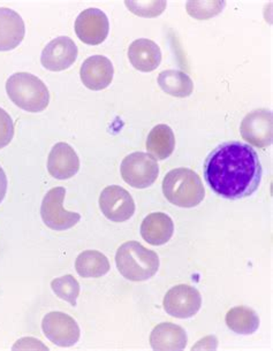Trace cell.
I'll use <instances>...</instances> for the list:
<instances>
[{"mask_svg":"<svg viewBox=\"0 0 273 351\" xmlns=\"http://www.w3.org/2000/svg\"><path fill=\"white\" fill-rule=\"evenodd\" d=\"M8 97L16 106L38 113L47 108L50 93L42 80L30 73H15L6 82Z\"/></svg>","mask_w":273,"mask_h":351,"instance_id":"4","label":"cell"},{"mask_svg":"<svg viewBox=\"0 0 273 351\" xmlns=\"http://www.w3.org/2000/svg\"><path fill=\"white\" fill-rule=\"evenodd\" d=\"M51 288L54 294L57 295L60 300L69 302L72 306H76V301L79 298L81 288H80V283L74 276L69 274V276L52 280Z\"/></svg>","mask_w":273,"mask_h":351,"instance_id":"23","label":"cell"},{"mask_svg":"<svg viewBox=\"0 0 273 351\" xmlns=\"http://www.w3.org/2000/svg\"><path fill=\"white\" fill-rule=\"evenodd\" d=\"M187 342L186 330L176 324H159L158 326H156L151 332L150 344L154 350H184Z\"/></svg>","mask_w":273,"mask_h":351,"instance_id":"18","label":"cell"},{"mask_svg":"<svg viewBox=\"0 0 273 351\" xmlns=\"http://www.w3.org/2000/svg\"><path fill=\"white\" fill-rule=\"evenodd\" d=\"M80 159L69 144L57 143L52 147L47 159V171L54 179H71L79 172Z\"/></svg>","mask_w":273,"mask_h":351,"instance_id":"14","label":"cell"},{"mask_svg":"<svg viewBox=\"0 0 273 351\" xmlns=\"http://www.w3.org/2000/svg\"><path fill=\"white\" fill-rule=\"evenodd\" d=\"M102 213L113 222H125L135 213V203L132 195L120 186H108L99 197Z\"/></svg>","mask_w":273,"mask_h":351,"instance_id":"10","label":"cell"},{"mask_svg":"<svg viewBox=\"0 0 273 351\" xmlns=\"http://www.w3.org/2000/svg\"><path fill=\"white\" fill-rule=\"evenodd\" d=\"M128 58L134 69L140 72H152L162 62V51L154 40L140 38L130 44Z\"/></svg>","mask_w":273,"mask_h":351,"instance_id":"15","label":"cell"},{"mask_svg":"<svg viewBox=\"0 0 273 351\" xmlns=\"http://www.w3.org/2000/svg\"><path fill=\"white\" fill-rule=\"evenodd\" d=\"M8 176L5 174L4 169L0 166V203L4 201L6 193H8Z\"/></svg>","mask_w":273,"mask_h":351,"instance_id":"28","label":"cell"},{"mask_svg":"<svg viewBox=\"0 0 273 351\" xmlns=\"http://www.w3.org/2000/svg\"><path fill=\"white\" fill-rule=\"evenodd\" d=\"M226 6L225 1H189L186 5L188 14L198 20H206L219 14Z\"/></svg>","mask_w":273,"mask_h":351,"instance_id":"24","label":"cell"},{"mask_svg":"<svg viewBox=\"0 0 273 351\" xmlns=\"http://www.w3.org/2000/svg\"><path fill=\"white\" fill-rule=\"evenodd\" d=\"M218 341L216 337H208L203 339V340L198 341V344L191 348L193 350H198V349H216Z\"/></svg>","mask_w":273,"mask_h":351,"instance_id":"27","label":"cell"},{"mask_svg":"<svg viewBox=\"0 0 273 351\" xmlns=\"http://www.w3.org/2000/svg\"><path fill=\"white\" fill-rule=\"evenodd\" d=\"M25 22L11 8H0V51L14 50L25 38Z\"/></svg>","mask_w":273,"mask_h":351,"instance_id":"16","label":"cell"},{"mask_svg":"<svg viewBox=\"0 0 273 351\" xmlns=\"http://www.w3.org/2000/svg\"><path fill=\"white\" fill-rule=\"evenodd\" d=\"M14 136V123L11 115L0 108V149L8 147Z\"/></svg>","mask_w":273,"mask_h":351,"instance_id":"26","label":"cell"},{"mask_svg":"<svg viewBox=\"0 0 273 351\" xmlns=\"http://www.w3.org/2000/svg\"><path fill=\"white\" fill-rule=\"evenodd\" d=\"M66 189L64 186H57L47 191L44 196L40 215L43 222L49 228L58 232L69 230L80 221L81 215L75 212L66 211L64 208Z\"/></svg>","mask_w":273,"mask_h":351,"instance_id":"6","label":"cell"},{"mask_svg":"<svg viewBox=\"0 0 273 351\" xmlns=\"http://www.w3.org/2000/svg\"><path fill=\"white\" fill-rule=\"evenodd\" d=\"M262 174L257 152L237 141L217 147L205 160V181L218 196L227 199L252 196L259 189Z\"/></svg>","mask_w":273,"mask_h":351,"instance_id":"1","label":"cell"},{"mask_svg":"<svg viewBox=\"0 0 273 351\" xmlns=\"http://www.w3.org/2000/svg\"><path fill=\"white\" fill-rule=\"evenodd\" d=\"M226 325L234 333L250 335L259 327V317L252 308L247 306H235L227 312Z\"/></svg>","mask_w":273,"mask_h":351,"instance_id":"21","label":"cell"},{"mask_svg":"<svg viewBox=\"0 0 273 351\" xmlns=\"http://www.w3.org/2000/svg\"><path fill=\"white\" fill-rule=\"evenodd\" d=\"M76 272L82 278H101L110 271V262L99 251L86 250L78 256L75 261Z\"/></svg>","mask_w":273,"mask_h":351,"instance_id":"20","label":"cell"},{"mask_svg":"<svg viewBox=\"0 0 273 351\" xmlns=\"http://www.w3.org/2000/svg\"><path fill=\"white\" fill-rule=\"evenodd\" d=\"M176 137L171 127L157 125L147 135V149L156 160H165L173 154Z\"/></svg>","mask_w":273,"mask_h":351,"instance_id":"19","label":"cell"},{"mask_svg":"<svg viewBox=\"0 0 273 351\" xmlns=\"http://www.w3.org/2000/svg\"><path fill=\"white\" fill-rule=\"evenodd\" d=\"M158 84L164 93L174 97H188L194 90V83L191 77L186 73L176 69H169L161 73Z\"/></svg>","mask_w":273,"mask_h":351,"instance_id":"22","label":"cell"},{"mask_svg":"<svg viewBox=\"0 0 273 351\" xmlns=\"http://www.w3.org/2000/svg\"><path fill=\"white\" fill-rule=\"evenodd\" d=\"M241 136L254 147L264 149L273 142L272 112L259 108L246 115L240 125Z\"/></svg>","mask_w":273,"mask_h":351,"instance_id":"7","label":"cell"},{"mask_svg":"<svg viewBox=\"0 0 273 351\" xmlns=\"http://www.w3.org/2000/svg\"><path fill=\"white\" fill-rule=\"evenodd\" d=\"M74 28L81 42L89 45H98L106 40L110 32V23L104 12L99 8H93L80 13Z\"/></svg>","mask_w":273,"mask_h":351,"instance_id":"11","label":"cell"},{"mask_svg":"<svg viewBox=\"0 0 273 351\" xmlns=\"http://www.w3.org/2000/svg\"><path fill=\"white\" fill-rule=\"evenodd\" d=\"M42 330L45 337L58 347H72L81 335L79 325L64 312H50L43 318Z\"/></svg>","mask_w":273,"mask_h":351,"instance_id":"8","label":"cell"},{"mask_svg":"<svg viewBox=\"0 0 273 351\" xmlns=\"http://www.w3.org/2000/svg\"><path fill=\"white\" fill-rule=\"evenodd\" d=\"M120 172L127 184L136 189H144L156 182L159 166L155 158L150 154L134 152L123 159Z\"/></svg>","mask_w":273,"mask_h":351,"instance_id":"5","label":"cell"},{"mask_svg":"<svg viewBox=\"0 0 273 351\" xmlns=\"http://www.w3.org/2000/svg\"><path fill=\"white\" fill-rule=\"evenodd\" d=\"M115 264L120 274L130 281H147L159 269V257L155 251L149 250L135 241H130L119 247Z\"/></svg>","mask_w":273,"mask_h":351,"instance_id":"2","label":"cell"},{"mask_svg":"<svg viewBox=\"0 0 273 351\" xmlns=\"http://www.w3.org/2000/svg\"><path fill=\"white\" fill-rule=\"evenodd\" d=\"M162 186L166 199L179 208H195L205 197L201 178L189 169H172L166 174Z\"/></svg>","mask_w":273,"mask_h":351,"instance_id":"3","label":"cell"},{"mask_svg":"<svg viewBox=\"0 0 273 351\" xmlns=\"http://www.w3.org/2000/svg\"><path fill=\"white\" fill-rule=\"evenodd\" d=\"M127 8L140 16H157L166 8V1H126Z\"/></svg>","mask_w":273,"mask_h":351,"instance_id":"25","label":"cell"},{"mask_svg":"<svg viewBox=\"0 0 273 351\" xmlns=\"http://www.w3.org/2000/svg\"><path fill=\"white\" fill-rule=\"evenodd\" d=\"M115 69L111 60L103 56H93L83 61L80 76L83 84L90 90L99 91L108 88L113 80Z\"/></svg>","mask_w":273,"mask_h":351,"instance_id":"13","label":"cell"},{"mask_svg":"<svg viewBox=\"0 0 273 351\" xmlns=\"http://www.w3.org/2000/svg\"><path fill=\"white\" fill-rule=\"evenodd\" d=\"M174 223L169 215L163 212L151 213L141 225V235L151 245H163L172 239Z\"/></svg>","mask_w":273,"mask_h":351,"instance_id":"17","label":"cell"},{"mask_svg":"<svg viewBox=\"0 0 273 351\" xmlns=\"http://www.w3.org/2000/svg\"><path fill=\"white\" fill-rule=\"evenodd\" d=\"M78 47L69 37L60 36L51 40L44 47L40 56V62L44 69L51 72H62L69 69L78 58Z\"/></svg>","mask_w":273,"mask_h":351,"instance_id":"12","label":"cell"},{"mask_svg":"<svg viewBox=\"0 0 273 351\" xmlns=\"http://www.w3.org/2000/svg\"><path fill=\"white\" fill-rule=\"evenodd\" d=\"M163 305L166 313L174 318H191L201 308L202 296L194 287L178 285L166 293Z\"/></svg>","mask_w":273,"mask_h":351,"instance_id":"9","label":"cell"}]
</instances>
